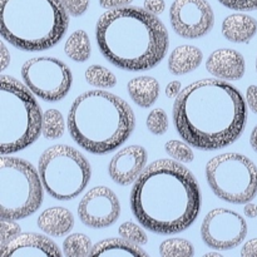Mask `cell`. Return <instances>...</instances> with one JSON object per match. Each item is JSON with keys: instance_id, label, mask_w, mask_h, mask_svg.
Instances as JSON below:
<instances>
[{"instance_id": "6da1fadb", "label": "cell", "mask_w": 257, "mask_h": 257, "mask_svg": "<svg viewBox=\"0 0 257 257\" xmlns=\"http://www.w3.org/2000/svg\"><path fill=\"white\" fill-rule=\"evenodd\" d=\"M247 123L242 93L222 79H201L183 88L173 104V124L183 141L201 151L232 145Z\"/></svg>"}, {"instance_id": "7a4b0ae2", "label": "cell", "mask_w": 257, "mask_h": 257, "mask_svg": "<svg viewBox=\"0 0 257 257\" xmlns=\"http://www.w3.org/2000/svg\"><path fill=\"white\" fill-rule=\"evenodd\" d=\"M131 210L151 232L175 235L191 227L202 206L193 173L175 160H157L133 183Z\"/></svg>"}, {"instance_id": "3957f363", "label": "cell", "mask_w": 257, "mask_h": 257, "mask_svg": "<svg viewBox=\"0 0 257 257\" xmlns=\"http://www.w3.org/2000/svg\"><path fill=\"white\" fill-rule=\"evenodd\" d=\"M95 39L110 64L130 72L155 68L170 45L167 29L157 15L130 5L103 13L95 25Z\"/></svg>"}, {"instance_id": "277c9868", "label": "cell", "mask_w": 257, "mask_h": 257, "mask_svg": "<svg viewBox=\"0 0 257 257\" xmlns=\"http://www.w3.org/2000/svg\"><path fill=\"white\" fill-rule=\"evenodd\" d=\"M67 127L75 143L93 155H107L123 145L136 127L132 108L105 90L78 95L68 112Z\"/></svg>"}, {"instance_id": "5b68a950", "label": "cell", "mask_w": 257, "mask_h": 257, "mask_svg": "<svg viewBox=\"0 0 257 257\" xmlns=\"http://www.w3.org/2000/svg\"><path fill=\"white\" fill-rule=\"evenodd\" d=\"M68 15L60 0H0V33L17 49L47 50L65 35Z\"/></svg>"}, {"instance_id": "8992f818", "label": "cell", "mask_w": 257, "mask_h": 257, "mask_svg": "<svg viewBox=\"0 0 257 257\" xmlns=\"http://www.w3.org/2000/svg\"><path fill=\"white\" fill-rule=\"evenodd\" d=\"M34 93L12 75L0 78V153L30 147L42 133V108Z\"/></svg>"}, {"instance_id": "52a82bcc", "label": "cell", "mask_w": 257, "mask_h": 257, "mask_svg": "<svg viewBox=\"0 0 257 257\" xmlns=\"http://www.w3.org/2000/svg\"><path fill=\"white\" fill-rule=\"evenodd\" d=\"M44 186L39 172L28 161L0 157V216L23 220L37 212L43 203Z\"/></svg>"}, {"instance_id": "ba28073f", "label": "cell", "mask_w": 257, "mask_h": 257, "mask_svg": "<svg viewBox=\"0 0 257 257\" xmlns=\"http://www.w3.org/2000/svg\"><path fill=\"white\" fill-rule=\"evenodd\" d=\"M38 172L44 190L58 201H70L89 183L92 167L78 150L68 145H55L42 153Z\"/></svg>"}, {"instance_id": "9c48e42d", "label": "cell", "mask_w": 257, "mask_h": 257, "mask_svg": "<svg viewBox=\"0 0 257 257\" xmlns=\"http://www.w3.org/2000/svg\"><path fill=\"white\" fill-rule=\"evenodd\" d=\"M206 180L220 200L245 205L257 196V167L246 156L222 153L206 165Z\"/></svg>"}, {"instance_id": "30bf717a", "label": "cell", "mask_w": 257, "mask_h": 257, "mask_svg": "<svg viewBox=\"0 0 257 257\" xmlns=\"http://www.w3.org/2000/svg\"><path fill=\"white\" fill-rule=\"evenodd\" d=\"M20 74L24 84L45 102L62 100L72 89V70L57 58H30L23 64Z\"/></svg>"}, {"instance_id": "8fae6325", "label": "cell", "mask_w": 257, "mask_h": 257, "mask_svg": "<svg viewBox=\"0 0 257 257\" xmlns=\"http://www.w3.org/2000/svg\"><path fill=\"white\" fill-rule=\"evenodd\" d=\"M201 236L213 250L227 251L241 245L247 236V223L240 213L227 208H213L201 225Z\"/></svg>"}, {"instance_id": "7c38bea8", "label": "cell", "mask_w": 257, "mask_h": 257, "mask_svg": "<svg viewBox=\"0 0 257 257\" xmlns=\"http://www.w3.org/2000/svg\"><path fill=\"white\" fill-rule=\"evenodd\" d=\"M170 22L176 34L185 39L205 37L215 25V14L207 0H175Z\"/></svg>"}, {"instance_id": "4fadbf2b", "label": "cell", "mask_w": 257, "mask_h": 257, "mask_svg": "<svg viewBox=\"0 0 257 257\" xmlns=\"http://www.w3.org/2000/svg\"><path fill=\"white\" fill-rule=\"evenodd\" d=\"M120 203L117 195L105 186L93 187L83 196L78 205L80 222L90 228H105L117 222Z\"/></svg>"}, {"instance_id": "5bb4252c", "label": "cell", "mask_w": 257, "mask_h": 257, "mask_svg": "<svg viewBox=\"0 0 257 257\" xmlns=\"http://www.w3.org/2000/svg\"><path fill=\"white\" fill-rule=\"evenodd\" d=\"M148 155L142 146H128L118 151L110 160L108 173L119 186H130L137 181L147 167Z\"/></svg>"}, {"instance_id": "9a60e30c", "label": "cell", "mask_w": 257, "mask_h": 257, "mask_svg": "<svg viewBox=\"0 0 257 257\" xmlns=\"http://www.w3.org/2000/svg\"><path fill=\"white\" fill-rule=\"evenodd\" d=\"M63 252L49 237L35 232H22L0 248V257H60Z\"/></svg>"}, {"instance_id": "2e32d148", "label": "cell", "mask_w": 257, "mask_h": 257, "mask_svg": "<svg viewBox=\"0 0 257 257\" xmlns=\"http://www.w3.org/2000/svg\"><path fill=\"white\" fill-rule=\"evenodd\" d=\"M206 69L218 79L240 80L245 75L246 62L237 50L222 48L211 53L206 62Z\"/></svg>"}, {"instance_id": "e0dca14e", "label": "cell", "mask_w": 257, "mask_h": 257, "mask_svg": "<svg viewBox=\"0 0 257 257\" xmlns=\"http://www.w3.org/2000/svg\"><path fill=\"white\" fill-rule=\"evenodd\" d=\"M38 227L50 237H60L74 227V216L68 208L49 207L43 211L38 217Z\"/></svg>"}, {"instance_id": "ac0fdd59", "label": "cell", "mask_w": 257, "mask_h": 257, "mask_svg": "<svg viewBox=\"0 0 257 257\" xmlns=\"http://www.w3.org/2000/svg\"><path fill=\"white\" fill-rule=\"evenodd\" d=\"M221 32L228 42L248 43L257 33V20L242 13L231 14L223 19Z\"/></svg>"}, {"instance_id": "d6986e66", "label": "cell", "mask_w": 257, "mask_h": 257, "mask_svg": "<svg viewBox=\"0 0 257 257\" xmlns=\"http://www.w3.org/2000/svg\"><path fill=\"white\" fill-rule=\"evenodd\" d=\"M203 54L195 45H180L168 57V69L175 75H183L193 72L201 65Z\"/></svg>"}, {"instance_id": "ffe728a7", "label": "cell", "mask_w": 257, "mask_h": 257, "mask_svg": "<svg viewBox=\"0 0 257 257\" xmlns=\"http://www.w3.org/2000/svg\"><path fill=\"white\" fill-rule=\"evenodd\" d=\"M131 99L142 108H150L160 97V83L156 78L141 75L131 79L127 84Z\"/></svg>"}, {"instance_id": "44dd1931", "label": "cell", "mask_w": 257, "mask_h": 257, "mask_svg": "<svg viewBox=\"0 0 257 257\" xmlns=\"http://www.w3.org/2000/svg\"><path fill=\"white\" fill-rule=\"evenodd\" d=\"M92 256H148L140 245L131 242L123 237L105 238L93 246Z\"/></svg>"}, {"instance_id": "7402d4cb", "label": "cell", "mask_w": 257, "mask_h": 257, "mask_svg": "<svg viewBox=\"0 0 257 257\" xmlns=\"http://www.w3.org/2000/svg\"><path fill=\"white\" fill-rule=\"evenodd\" d=\"M64 52L67 57H69L74 62H87L92 52V45H90V39L87 32L84 30L73 32L65 40Z\"/></svg>"}, {"instance_id": "603a6c76", "label": "cell", "mask_w": 257, "mask_h": 257, "mask_svg": "<svg viewBox=\"0 0 257 257\" xmlns=\"http://www.w3.org/2000/svg\"><path fill=\"white\" fill-rule=\"evenodd\" d=\"M93 243L84 233H72L63 242V255L67 257L92 256Z\"/></svg>"}, {"instance_id": "cb8c5ba5", "label": "cell", "mask_w": 257, "mask_h": 257, "mask_svg": "<svg viewBox=\"0 0 257 257\" xmlns=\"http://www.w3.org/2000/svg\"><path fill=\"white\" fill-rule=\"evenodd\" d=\"M65 122L63 114L58 109H48L43 114L42 135L47 140H58L64 135Z\"/></svg>"}, {"instance_id": "d4e9b609", "label": "cell", "mask_w": 257, "mask_h": 257, "mask_svg": "<svg viewBox=\"0 0 257 257\" xmlns=\"http://www.w3.org/2000/svg\"><path fill=\"white\" fill-rule=\"evenodd\" d=\"M85 80L92 87L98 88H113L117 84V77L114 73L110 72L108 68L102 67V65H90L85 70Z\"/></svg>"}, {"instance_id": "484cf974", "label": "cell", "mask_w": 257, "mask_h": 257, "mask_svg": "<svg viewBox=\"0 0 257 257\" xmlns=\"http://www.w3.org/2000/svg\"><path fill=\"white\" fill-rule=\"evenodd\" d=\"M160 255L162 257H192L195 247L185 238H168L160 245Z\"/></svg>"}, {"instance_id": "4316f807", "label": "cell", "mask_w": 257, "mask_h": 257, "mask_svg": "<svg viewBox=\"0 0 257 257\" xmlns=\"http://www.w3.org/2000/svg\"><path fill=\"white\" fill-rule=\"evenodd\" d=\"M192 146L190 143L182 142L178 140H171L165 145L166 153L173 158L175 161H178L181 163H190L192 162L195 155H193Z\"/></svg>"}, {"instance_id": "83f0119b", "label": "cell", "mask_w": 257, "mask_h": 257, "mask_svg": "<svg viewBox=\"0 0 257 257\" xmlns=\"http://www.w3.org/2000/svg\"><path fill=\"white\" fill-rule=\"evenodd\" d=\"M148 131L155 136H162L168 131L170 120L165 109L162 108H155L148 114L147 120H146Z\"/></svg>"}, {"instance_id": "f1b7e54d", "label": "cell", "mask_w": 257, "mask_h": 257, "mask_svg": "<svg viewBox=\"0 0 257 257\" xmlns=\"http://www.w3.org/2000/svg\"><path fill=\"white\" fill-rule=\"evenodd\" d=\"M142 227V225L140 226L137 223L132 222V221H127V222H123L119 226L118 233H119L120 237L125 238V240L131 241L136 245L143 246L148 242V236Z\"/></svg>"}, {"instance_id": "f546056e", "label": "cell", "mask_w": 257, "mask_h": 257, "mask_svg": "<svg viewBox=\"0 0 257 257\" xmlns=\"http://www.w3.org/2000/svg\"><path fill=\"white\" fill-rule=\"evenodd\" d=\"M22 233V228L17 223V220L2 218L0 220V248L7 246Z\"/></svg>"}, {"instance_id": "4dcf8cb0", "label": "cell", "mask_w": 257, "mask_h": 257, "mask_svg": "<svg viewBox=\"0 0 257 257\" xmlns=\"http://www.w3.org/2000/svg\"><path fill=\"white\" fill-rule=\"evenodd\" d=\"M72 17H80L84 14L89 7V0H60Z\"/></svg>"}, {"instance_id": "1f68e13d", "label": "cell", "mask_w": 257, "mask_h": 257, "mask_svg": "<svg viewBox=\"0 0 257 257\" xmlns=\"http://www.w3.org/2000/svg\"><path fill=\"white\" fill-rule=\"evenodd\" d=\"M223 7L238 12L257 10V0H218Z\"/></svg>"}, {"instance_id": "d6a6232c", "label": "cell", "mask_w": 257, "mask_h": 257, "mask_svg": "<svg viewBox=\"0 0 257 257\" xmlns=\"http://www.w3.org/2000/svg\"><path fill=\"white\" fill-rule=\"evenodd\" d=\"M143 8L155 15H160L165 12L166 3L165 0H145Z\"/></svg>"}, {"instance_id": "836d02e7", "label": "cell", "mask_w": 257, "mask_h": 257, "mask_svg": "<svg viewBox=\"0 0 257 257\" xmlns=\"http://www.w3.org/2000/svg\"><path fill=\"white\" fill-rule=\"evenodd\" d=\"M246 103L251 112L257 114V85H250L246 90Z\"/></svg>"}, {"instance_id": "e575fe53", "label": "cell", "mask_w": 257, "mask_h": 257, "mask_svg": "<svg viewBox=\"0 0 257 257\" xmlns=\"http://www.w3.org/2000/svg\"><path fill=\"white\" fill-rule=\"evenodd\" d=\"M133 0H99L100 7L104 9H118V8H124L132 4Z\"/></svg>"}, {"instance_id": "d590c367", "label": "cell", "mask_w": 257, "mask_h": 257, "mask_svg": "<svg viewBox=\"0 0 257 257\" xmlns=\"http://www.w3.org/2000/svg\"><path fill=\"white\" fill-rule=\"evenodd\" d=\"M242 257H257V238H251L241 248Z\"/></svg>"}, {"instance_id": "8d00e7d4", "label": "cell", "mask_w": 257, "mask_h": 257, "mask_svg": "<svg viewBox=\"0 0 257 257\" xmlns=\"http://www.w3.org/2000/svg\"><path fill=\"white\" fill-rule=\"evenodd\" d=\"M181 87H182V84H181L180 80H172V82L168 83L167 87H166V95H167L168 98H177L178 94L181 93V90H182Z\"/></svg>"}, {"instance_id": "74e56055", "label": "cell", "mask_w": 257, "mask_h": 257, "mask_svg": "<svg viewBox=\"0 0 257 257\" xmlns=\"http://www.w3.org/2000/svg\"><path fill=\"white\" fill-rule=\"evenodd\" d=\"M0 52H2V54H0V57H2V68H0V70L4 72L10 63V53L8 52L4 43H0Z\"/></svg>"}, {"instance_id": "f35d334b", "label": "cell", "mask_w": 257, "mask_h": 257, "mask_svg": "<svg viewBox=\"0 0 257 257\" xmlns=\"http://www.w3.org/2000/svg\"><path fill=\"white\" fill-rule=\"evenodd\" d=\"M243 213H245L246 217H248V218L257 217V205H255V203H251V202L245 203V207H243Z\"/></svg>"}, {"instance_id": "ab89813d", "label": "cell", "mask_w": 257, "mask_h": 257, "mask_svg": "<svg viewBox=\"0 0 257 257\" xmlns=\"http://www.w3.org/2000/svg\"><path fill=\"white\" fill-rule=\"evenodd\" d=\"M250 145H251V147H252V150L257 153V124L253 127L252 132H251Z\"/></svg>"}, {"instance_id": "60d3db41", "label": "cell", "mask_w": 257, "mask_h": 257, "mask_svg": "<svg viewBox=\"0 0 257 257\" xmlns=\"http://www.w3.org/2000/svg\"><path fill=\"white\" fill-rule=\"evenodd\" d=\"M205 256L208 257V256H221V255H220V253H213V252H211V253H206Z\"/></svg>"}, {"instance_id": "b9f144b4", "label": "cell", "mask_w": 257, "mask_h": 257, "mask_svg": "<svg viewBox=\"0 0 257 257\" xmlns=\"http://www.w3.org/2000/svg\"><path fill=\"white\" fill-rule=\"evenodd\" d=\"M256 72H257V58H256Z\"/></svg>"}]
</instances>
